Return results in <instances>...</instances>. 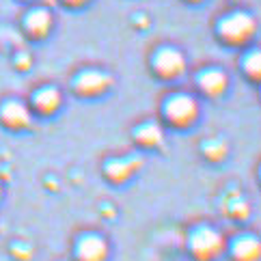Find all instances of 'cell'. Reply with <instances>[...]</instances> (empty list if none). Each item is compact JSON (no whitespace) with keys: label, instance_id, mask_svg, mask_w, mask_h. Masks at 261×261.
I'll return each instance as SVG.
<instances>
[{"label":"cell","instance_id":"ba28073f","mask_svg":"<svg viewBox=\"0 0 261 261\" xmlns=\"http://www.w3.org/2000/svg\"><path fill=\"white\" fill-rule=\"evenodd\" d=\"M110 87V78L104 71H82L76 80V91L82 95H99Z\"/></svg>","mask_w":261,"mask_h":261},{"label":"cell","instance_id":"5bb4252c","mask_svg":"<svg viewBox=\"0 0 261 261\" xmlns=\"http://www.w3.org/2000/svg\"><path fill=\"white\" fill-rule=\"evenodd\" d=\"M259 69H261V59H259V52H250L246 61H244V71L248 73L253 80L259 78Z\"/></svg>","mask_w":261,"mask_h":261},{"label":"cell","instance_id":"277c9868","mask_svg":"<svg viewBox=\"0 0 261 261\" xmlns=\"http://www.w3.org/2000/svg\"><path fill=\"white\" fill-rule=\"evenodd\" d=\"M108 242L97 233H85L76 240L73 246V259L76 261H106Z\"/></svg>","mask_w":261,"mask_h":261},{"label":"cell","instance_id":"9c48e42d","mask_svg":"<svg viewBox=\"0 0 261 261\" xmlns=\"http://www.w3.org/2000/svg\"><path fill=\"white\" fill-rule=\"evenodd\" d=\"M33 106H35V110H39L41 115L57 113L59 106H61V93H59V89H54V87L39 89L33 95Z\"/></svg>","mask_w":261,"mask_h":261},{"label":"cell","instance_id":"7a4b0ae2","mask_svg":"<svg viewBox=\"0 0 261 261\" xmlns=\"http://www.w3.org/2000/svg\"><path fill=\"white\" fill-rule=\"evenodd\" d=\"M199 115V106H197V99L190 97V95H173L171 99H166L164 104V117L169 119V123L177 125V127H186L194 123V119Z\"/></svg>","mask_w":261,"mask_h":261},{"label":"cell","instance_id":"4fadbf2b","mask_svg":"<svg viewBox=\"0 0 261 261\" xmlns=\"http://www.w3.org/2000/svg\"><path fill=\"white\" fill-rule=\"evenodd\" d=\"M134 173V166L125 162V160H110L106 166H104V175L108 177L110 181H125L129 175Z\"/></svg>","mask_w":261,"mask_h":261},{"label":"cell","instance_id":"9a60e30c","mask_svg":"<svg viewBox=\"0 0 261 261\" xmlns=\"http://www.w3.org/2000/svg\"><path fill=\"white\" fill-rule=\"evenodd\" d=\"M218 141H214V143H207L203 147V151H205V158H212V160H220L222 155L227 153V147L220 143V147H216Z\"/></svg>","mask_w":261,"mask_h":261},{"label":"cell","instance_id":"30bf717a","mask_svg":"<svg viewBox=\"0 0 261 261\" xmlns=\"http://www.w3.org/2000/svg\"><path fill=\"white\" fill-rule=\"evenodd\" d=\"M199 87H201L203 93H207V95L216 97V95H220V93L227 89V76L220 69H207V71L201 73Z\"/></svg>","mask_w":261,"mask_h":261},{"label":"cell","instance_id":"52a82bcc","mask_svg":"<svg viewBox=\"0 0 261 261\" xmlns=\"http://www.w3.org/2000/svg\"><path fill=\"white\" fill-rule=\"evenodd\" d=\"M0 121L11 127V129H22V127H29L31 125V110L26 108L22 101H5L0 106Z\"/></svg>","mask_w":261,"mask_h":261},{"label":"cell","instance_id":"6da1fadb","mask_svg":"<svg viewBox=\"0 0 261 261\" xmlns=\"http://www.w3.org/2000/svg\"><path fill=\"white\" fill-rule=\"evenodd\" d=\"M227 248V242L218 229L210 225H201L190 231L188 238V250L197 261H214L218 259Z\"/></svg>","mask_w":261,"mask_h":261},{"label":"cell","instance_id":"2e32d148","mask_svg":"<svg viewBox=\"0 0 261 261\" xmlns=\"http://www.w3.org/2000/svg\"><path fill=\"white\" fill-rule=\"evenodd\" d=\"M67 3H71V5H80V3H85V0H67Z\"/></svg>","mask_w":261,"mask_h":261},{"label":"cell","instance_id":"5b68a950","mask_svg":"<svg viewBox=\"0 0 261 261\" xmlns=\"http://www.w3.org/2000/svg\"><path fill=\"white\" fill-rule=\"evenodd\" d=\"M153 67L164 78H177L184 71L186 61L181 57V52H177L173 48H162L153 57Z\"/></svg>","mask_w":261,"mask_h":261},{"label":"cell","instance_id":"8fae6325","mask_svg":"<svg viewBox=\"0 0 261 261\" xmlns=\"http://www.w3.org/2000/svg\"><path fill=\"white\" fill-rule=\"evenodd\" d=\"M52 26V15L45 9H35L26 15V31L33 37H43Z\"/></svg>","mask_w":261,"mask_h":261},{"label":"cell","instance_id":"8992f818","mask_svg":"<svg viewBox=\"0 0 261 261\" xmlns=\"http://www.w3.org/2000/svg\"><path fill=\"white\" fill-rule=\"evenodd\" d=\"M259 253H261L259 240L255 236H248V233H242V236L233 238L229 244L231 261H257Z\"/></svg>","mask_w":261,"mask_h":261},{"label":"cell","instance_id":"7c38bea8","mask_svg":"<svg viewBox=\"0 0 261 261\" xmlns=\"http://www.w3.org/2000/svg\"><path fill=\"white\" fill-rule=\"evenodd\" d=\"M134 136H136V143L143 147H158L164 138L160 125H155V123H143L141 127H136Z\"/></svg>","mask_w":261,"mask_h":261},{"label":"cell","instance_id":"3957f363","mask_svg":"<svg viewBox=\"0 0 261 261\" xmlns=\"http://www.w3.org/2000/svg\"><path fill=\"white\" fill-rule=\"evenodd\" d=\"M255 33V20L248 13H231L220 22V35L229 43H242Z\"/></svg>","mask_w":261,"mask_h":261}]
</instances>
